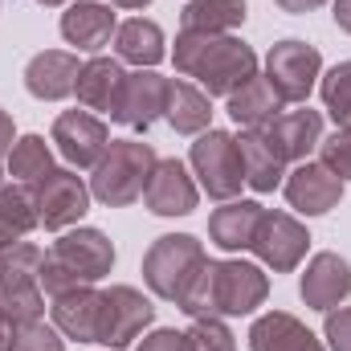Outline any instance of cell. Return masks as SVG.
Wrapping results in <instances>:
<instances>
[{
	"label": "cell",
	"instance_id": "cell-15",
	"mask_svg": "<svg viewBox=\"0 0 351 351\" xmlns=\"http://www.w3.org/2000/svg\"><path fill=\"white\" fill-rule=\"evenodd\" d=\"M298 294L311 311H323V315L343 306L351 298V262L331 254V250L315 254L302 269V278H298Z\"/></svg>",
	"mask_w": 351,
	"mask_h": 351
},
{
	"label": "cell",
	"instance_id": "cell-23",
	"mask_svg": "<svg viewBox=\"0 0 351 351\" xmlns=\"http://www.w3.org/2000/svg\"><path fill=\"white\" fill-rule=\"evenodd\" d=\"M123 78H127V70H123L119 58H102V53H94L90 62H82L78 86H74L78 106H82V110H94V114H110Z\"/></svg>",
	"mask_w": 351,
	"mask_h": 351
},
{
	"label": "cell",
	"instance_id": "cell-36",
	"mask_svg": "<svg viewBox=\"0 0 351 351\" xmlns=\"http://www.w3.org/2000/svg\"><path fill=\"white\" fill-rule=\"evenodd\" d=\"M319 164H327L343 184L351 180V127L348 123H343L335 135H323V143H319Z\"/></svg>",
	"mask_w": 351,
	"mask_h": 351
},
{
	"label": "cell",
	"instance_id": "cell-34",
	"mask_svg": "<svg viewBox=\"0 0 351 351\" xmlns=\"http://www.w3.org/2000/svg\"><path fill=\"white\" fill-rule=\"evenodd\" d=\"M184 351H237L225 319H192L184 331Z\"/></svg>",
	"mask_w": 351,
	"mask_h": 351
},
{
	"label": "cell",
	"instance_id": "cell-40",
	"mask_svg": "<svg viewBox=\"0 0 351 351\" xmlns=\"http://www.w3.org/2000/svg\"><path fill=\"white\" fill-rule=\"evenodd\" d=\"M12 143H16V127H12V114H8V110H0V160L12 152Z\"/></svg>",
	"mask_w": 351,
	"mask_h": 351
},
{
	"label": "cell",
	"instance_id": "cell-44",
	"mask_svg": "<svg viewBox=\"0 0 351 351\" xmlns=\"http://www.w3.org/2000/svg\"><path fill=\"white\" fill-rule=\"evenodd\" d=\"M41 8H62V4H70V0H37Z\"/></svg>",
	"mask_w": 351,
	"mask_h": 351
},
{
	"label": "cell",
	"instance_id": "cell-29",
	"mask_svg": "<svg viewBox=\"0 0 351 351\" xmlns=\"http://www.w3.org/2000/svg\"><path fill=\"white\" fill-rule=\"evenodd\" d=\"M4 168L16 184H37L53 172V143H45V135H21L4 156Z\"/></svg>",
	"mask_w": 351,
	"mask_h": 351
},
{
	"label": "cell",
	"instance_id": "cell-7",
	"mask_svg": "<svg viewBox=\"0 0 351 351\" xmlns=\"http://www.w3.org/2000/svg\"><path fill=\"white\" fill-rule=\"evenodd\" d=\"M156 323V302L135 290V286H110L102 290V323H98V343L110 351L131 348L147 327Z\"/></svg>",
	"mask_w": 351,
	"mask_h": 351
},
{
	"label": "cell",
	"instance_id": "cell-4",
	"mask_svg": "<svg viewBox=\"0 0 351 351\" xmlns=\"http://www.w3.org/2000/svg\"><path fill=\"white\" fill-rule=\"evenodd\" d=\"M208 254H204V241L192 237V233H164L152 241V250L143 254V282L156 298L176 302L180 290L188 286V278L200 269Z\"/></svg>",
	"mask_w": 351,
	"mask_h": 351
},
{
	"label": "cell",
	"instance_id": "cell-13",
	"mask_svg": "<svg viewBox=\"0 0 351 351\" xmlns=\"http://www.w3.org/2000/svg\"><path fill=\"white\" fill-rule=\"evenodd\" d=\"M143 204L156 217H188L200 204V184H196L192 168L180 160H156L152 180L143 188Z\"/></svg>",
	"mask_w": 351,
	"mask_h": 351
},
{
	"label": "cell",
	"instance_id": "cell-18",
	"mask_svg": "<svg viewBox=\"0 0 351 351\" xmlns=\"http://www.w3.org/2000/svg\"><path fill=\"white\" fill-rule=\"evenodd\" d=\"M78 74H82L78 53H70V49H41L25 66V90L37 102H62V98L74 94Z\"/></svg>",
	"mask_w": 351,
	"mask_h": 351
},
{
	"label": "cell",
	"instance_id": "cell-31",
	"mask_svg": "<svg viewBox=\"0 0 351 351\" xmlns=\"http://www.w3.org/2000/svg\"><path fill=\"white\" fill-rule=\"evenodd\" d=\"M45 250L33 241H12L0 250V286H33L41 282Z\"/></svg>",
	"mask_w": 351,
	"mask_h": 351
},
{
	"label": "cell",
	"instance_id": "cell-5",
	"mask_svg": "<svg viewBox=\"0 0 351 351\" xmlns=\"http://www.w3.org/2000/svg\"><path fill=\"white\" fill-rule=\"evenodd\" d=\"M323 78V53L311 41L286 37L278 45H269L265 53V82L274 86V94L286 106H302L311 98V90Z\"/></svg>",
	"mask_w": 351,
	"mask_h": 351
},
{
	"label": "cell",
	"instance_id": "cell-41",
	"mask_svg": "<svg viewBox=\"0 0 351 351\" xmlns=\"http://www.w3.org/2000/svg\"><path fill=\"white\" fill-rule=\"evenodd\" d=\"M282 12H290V16H306V12H315V8H323L327 0H274Z\"/></svg>",
	"mask_w": 351,
	"mask_h": 351
},
{
	"label": "cell",
	"instance_id": "cell-47",
	"mask_svg": "<svg viewBox=\"0 0 351 351\" xmlns=\"http://www.w3.org/2000/svg\"><path fill=\"white\" fill-rule=\"evenodd\" d=\"M106 4H110V0H106Z\"/></svg>",
	"mask_w": 351,
	"mask_h": 351
},
{
	"label": "cell",
	"instance_id": "cell-42",
	"mask_svg": "<svg viewBox=\"0 0 351 351\" xmlns=\"http://www.w3.org/2000/svg\"><path fill=\"white\" fill-rule=\"evenodd\" d=\"M331 16H335V25L351 37V0H331Z\"/></svg>",
	"mask_w": 351,
	"mask_h": 351
},
{
	"label": "cell",
	"instance_id": "cell-22",
	"mask_svg": "<svg viewBox=\"0 0 351 351\" xmlns=\"http://www.w3.org/2000/svg\"><path fill=\"white\" fill-rule=\"evenodd\" d=\"M114 58L135 66V70H156L168 58V41L164 29L147 16H131L114 29Z\"/></svg>",
	"mask_w": 351,
	"mask_h": 351
},
{
	"label": "cell",
	"instance_id": "cell-28",
	"mask_svg": "<svg viewBox=\"0 0 351 351\" xmlns=\"http://www.w3.org/2000/svg\"><path fill=\"white\" fill-rule=\"evenodd\" d=\"M250 16L245 0H188L180 12V29L188 33H233Z\"/></svg>",
	"mask_w": 351,
	"mask_h": 351
},
{
	"label": "cell",
	"instance_id": "cell-25",
	"mask_svg": "<svg viewBox=\"0 0 351 351\" xmlns=\"http://www.w3.org/2000/svg\"><path fill=\"white\" fill-rule=\"evenodd\" d=\"M164 123L176 135H200L213 123V98L200 86H192L188 78L168 82V106H164Z\"/></svg>",
	"mask_w": 351,
	"mask_h": 351
},
{
	"label": "cell",
	"instance_id": "cell-21",
	"mask_svg": "<svg viewBox=\"0 0 351 351\" xmlns=\"http://www.w3.org/2000/svg\"><path fill=\"white\" fill-rule=\"evenodd\" d=\"M262 213L265 208L258 200H225L208 217V241L217 250H225V254H245L254 245V233H258Z\"/></svg>",
	"mask_w": 351,
	"mask_h": 351
},
{
	"label": "cell",
	"instance_id": "cell-24",
	"mask_svg": "<svg viewBox=\"0 0 351 351\" xmlns=\"http://www.w3.org/2000/svg\"><path fill=\"white\" fill-rule=\"evenodd\" d=\"M282 98L274 94V86L265 82V74L258 78H250L241 90H233L229 98H225V110H229V119L241 127V131H262L265 123H274L278 114H282Z\"/></svg>",
	"mask_w": 351,
	"mask_h": 351
},
{
	"label": "cell",
	"instance_id": "cell-19",
	"mask_svg": "<svg viewBox=\"0 0 351 351\" xmlns=\"http://www.w3.org/2000/svg\"><path fill=\"white\" fill-rule=\"evenodd\" d=\"M49 319L53 327L74 339V343H98V323H102V290L78 286L58 298H49Z\"/></svg>",
	"mask_w": 351,
	"mask_h": 351
},
{
	"label": "cell",
	"instance_id": "cell-10",
	"mask_svg": "<svg viewBox=\"0 0 351 351\" xmlns=\"http://www.w3.org/2000/svg\"><path fill=\"white\" fill-rule=\"evenodd\" d=\"M49 143L58 147V156L70 168H94L102 160V152L110 147V127L94 110H62L53 119Z\"/></svg>",
	"mask_w": 351,
	"mask_h": 351
},
{
	"label": "cell",
	"instance_id": "cell-32",
	"mask_svg": "<svg viewBox=\"0 0 351 351\" xmlns=\"http://www.w3.org/2000/svg\"><path fill=\"white\" fill-rule=\"evenodd\" d=\"M319 98H323V110L343 127L351 119V58L331 66L323 78H319Z\"/></svg>",
	"mask_w": 351,
	"mask_h": 351
},
{
	"label": "cell",
	"instance_id": "cell-1",
	"mask_svg": "<svg viewBox=\"0 0 351 351\" xmlns=\"http://www.w3.org/2000/svg\"><path fill=\"white\" fill-rule=\"evenodd\" d=\"M172 66L176 74L196 78V86L208 98H229L233 90H241L250 78L262 74L254 45H245L233 33H188V29H180Z\"/></svg>",
	"mask_w": 351,
	"mask_h": 351
},
{
	"label": "cell",
	"instance_id": "cell-8",
	"mask_svg": "<svg viewBox=\"0 0 351 351\" xmlns=\"http://www.w3.org/2000/svg\"><path fill=\"white\" fill-rule=\"evenodd\" d=\"M250 250L258 254V262H262L265 269L290 274V269H298L302 258H306L311 233H306V225H302L298 217H290V213H282V208H265Z\"/></svg>",
	"mask_w": 351,
	"mask_h": 351
},
{
	"label": "cell",
	"instance_id": "cell-26",
	"mask_svg": "<svg viewBox=\"0 0 351 351\" xmlns=\"http://www.w3.org/2000/svg\"><path fill=\"white\" fill-rule=\"evenodd\" d=\"M237 152H241L245 184H250L258 196L282 188V180H286V160L269 147V139H265L262 131H241V135H237Z\"/></svg>",
	"mask_w": 351,
	"mask_h": 351
},
{
	"label": "cell",
	"instance_id": "cell-3",
	"mask_svg": "<svg viewBox=\"0 0 351 351\" xmlns=\"http://www.w3.org/2000/svg\"><path fill=\"white\" fill-rule=\"evenodd\" d=\"M188 168L196 176L200 192H208L213 200H237L241 184H245V168H241V152H237V135L229 131H200L192 152H188Z\"/></svg>",
	"mask_w": 351,
	"mask_h": 351
},
{
	"label": "cell",
	"instance_id": "cell-43",
	"mask_svg": "<svg viewBox=\"0 0 351 351\" xmlns=\"http://www.w3.org/2000/svg\"><path fill=\"white\" fill-rule=\"evenodd\" d=\"M12 327H16V323H8V319L0 315V351L12 348Z\"/></svg>",
	"mask_w": 351,
	"mask_h": 351
},
{
	"label": "cell",
	"instance_id": "cell-16",
	"mask_svg": "<svg viewBox=\"0 0 351 351\" xmlns=\"http://www.w3.org/2000/svg\"><path fill=\"white\" fill-rule=\"evenodd\" d=\"M58 29H62L66 45H74L78 53H98L102 45L114 41L119 12H114V4H106V0H74V4H66Z\"/></svg>",
	"mask_w": 351,
	"mask_h": 351
},
{
	"label": "cell",
	"instance_id": "cell-14",
	"mask_svg": "<svg viewBox=\"0 0 351 351\" xmlns=\"http://www.w3.org/2000/svg\"><path fill=\"white\" fill-rule=\"evenodd\" d=\"M53 258H62V262L70 265L82 282H102L110 269H114V245H110V237L102 233V229H94V225H74V229H66L58 241H53V250H49Z\"/></svg>",
	"mask_w": 351,
	"mask_h": 351
},
{
	"label": "cell",
	"instance_id": "cell-9",
	"mask_svg": "<svg viewBox=\"0 0 351 351\" xmlns=\"http://www.w3.org/2000/svg\"><path fill=\"white\" fill-rule=\"evenodd\" d=\"M269 298V274L265 265L245 258L217 262V319H241L254 315Z\"/></svg>",
	"mask_w": 351,
	"mask_h": 351
},
{
	"label": "cell",
	"instance_id": "cell-37",
	"mask_svg": "<svg viewBox=\"0 0 351 351\" xmlns=\"http://www.w3.org/2000/svg\"><path fill=\"white\" fill-rule=\"evenodd\" d=\"M78 286H90V282H82L62 258L45 254V262H41V290H45L49 298H58V294H66V290H78Z\"/></svg>",
	"mask_w": 351,
	"mask_h": 351
},
{
	"label": "cell",
	"instance_id": "cell-30",
	"mask_svg": "<svg viewBox=\"0 0 351 351\" xmlns=\"http://www.w3.org/2000/svg\"><path fill=\"white\" fill-rule=\"evenodd\" d=\"M176 306L188 319H217V262L213 258H204L200 269L188 278V286L180 290Z\"/></svg>",
	"mask_w": 351,
	"mask_h": 351
},
{
	"label": "cell",
	"instance_id": "cell-38",
	"mask_svg": "<svg viewBox=\"0 0 351 351\" xmlns=\"http://www.w3.org/2000/svg\"><path fill=\"white\" fill-rule=\"evenodd\" d=\"M323 339L327 351H351V306H335L323 319Z\"/></svg>",
	"mask_w": 351,
	"mask_h": 351
},
{
	"label": "cell",
	"instance_id": "cell-27",
	"mask_svg": "<svg viewBox=\"0 0 351 351\" xmlns=\"http://www.w3.org/2000/svg\"><path fill=\"white\" fill-rule=\"evenodd\" d=\"M37 200H33V184H0V250L12 241H25L37 229Z\"/></svg>",
	"mask_w": 351,
	"mask_h": 351
},
{
	"label": "cell",
	"instance_id": "cell-35",
	"mask_svg": "<svg viewBox=\"0 0 351 351\" xmlns=\"http://www.w3.org/2000/svg\"><path fill=\"white\" fill-rule=\"evenodd\" d=\"M8 351H66V335L45 319H29V323L12 327V348Z\"/></svg>",
	"mask_w": 351,
	"mask_h": 351
},
{
	"label": "cell",
	"instance_id": "cell-33",
	"mask_svg": "<svg viewBox=\"0 0 351 351\" xmlns=\"http://www.w3.org/2000/svg\"><path fill=\"white\" fill-rule=\"evenodd\" d=\"M0 315L8 323L45 319V290H41V282H33V286H0Z\"/></svg>",
	"mask_w": 351,
	"mask_h": 351
},
{
	"label": "cell",
	"instance_id": "cell-39",
	"mask_svg": "<svg viewBox=\"0 0 351 351\" xmlns=\"http://www.w3.org/2000/svg\"><path fill=\"white\" fill-rule=\"evenodd\" d=\"M135 351H184V331H176V327H156V331L143 335V343Z\"/></svg>",
	"mask_w": 351,
	"mask_h": 351
},
{
	"label": "cell",
	"instance_id": "cell-11",
	"mask_svg": "<svg viewBox=\"0 0 351 351\" xmlns=\"http://www.w3.org/2000/svg\"><path fill=\"white\" fill-rule=\"evenodd\" d=\"M168 82L164 74L156 70H131L119 86V98H114V110L110 119L131 127V131H147L156 119H164V106H168Z\"/></svg>",
	"mask_w": 351,
	"mask_h": 351
},
{
	"label": "cell",
	"instance_id": "cell-46",
	"mask_svg": "<svg viewBox=\"0 0 351 351\" xmlns=\"http://www.w3.org/2000/svg\"><path fill=\"white\" fill-rule=\"evenodd\" d=\"M348 127H351V119H348Z\"/></svg>",
	"mask_w": 351,
	"mask_h": 351
},
{
	"label": "cell",
	"instance_id": "cell-20",
	"mask_svg": "<svg viewBox=\"0 0 351 351\" xmlns=\"http://www.w3.org/2000/svg\"><path fill=\"white\" fill-rule=\"evenodd\" d=\"M250 351H327V343L290 311H265L250 327Z\"/></svg>",
	"mask_w": 351,
	"mask_h": 351
},
{
	"label": "cell",
	"instance_id": "cell-45",
	"mask_svg": "<svg viewBox=\"0 0 351 351\" xmlns=\"http://www.w3.org/2000/svg\"><path fill=\"white\" fill-rule=\"evenodd\" d=\"M0 184H4V172H0Z\"/></svg>",
	"mask_w": 351,
	"mask_h": 351
},
{
	"label": "cell",
	"instance_id": "cell-12",
	"mask_svg": "<svg viewBox=\"0 0 351 351\" xmlns=\"http://www.w3.org/2000/svg\"><path fill=\"white\" fill-rule=\"evenodd\" d=\"M282 192H286V204L302 217H323L331 213L339 200H343V180L331 172L327 164L319 160H302L294 164L286 180H282Z\"/></svg>",
	"mask_w": 351,
	"mask_h": 351
},
{
	"label": "cell",
	"instance_id": "cell-17",
	"mask_svg": "<svg viewBox=\"0 0 351 351\" xmlns=\"http://www.w3.org/2000/svg\"><path fill=\"white\" fill-rule=\"evenodd\" d=\"M262 135L269 139V147L286 160V164H302L319 152L323 143V114L311 110V106H298V110H282L274 123H265Z\"/></svg>",
	"mask_w": 351,
	"mask_h": 351
},
{
	"label": "cell",
	"instance_id": "cell-6",
	"mask_svg": "<svg viewBox=\"0 0 351 351\" xmlns=\"http://www.w3.org/2000/svg\"><path fill=\"white\" fill-rule=\"evenodd\" d=\"M33 200H37V221L49 233H66L74 229L90 213V184L78 176V168H53L33 184Z\"/></svg>",
	"mask_w": 351,
	"mask_h": 351
},
{
	"label": "cell",
	"instance_id": "cell-2",
	"mask_svg": "<svg viewBox=\"0 0 351 351\" xmlns=\"http://www.w3.org/2000/svg\"><path fill=\"white\" fill-rule=\"evenodd\" d=\"M156 147L143 139H110L102 160L90 168V196L106 208H127L143 196L152 168H156Z\"/></svg>",
	"mask_w": 351,
	"mask_h": 351
}]
</instances>
